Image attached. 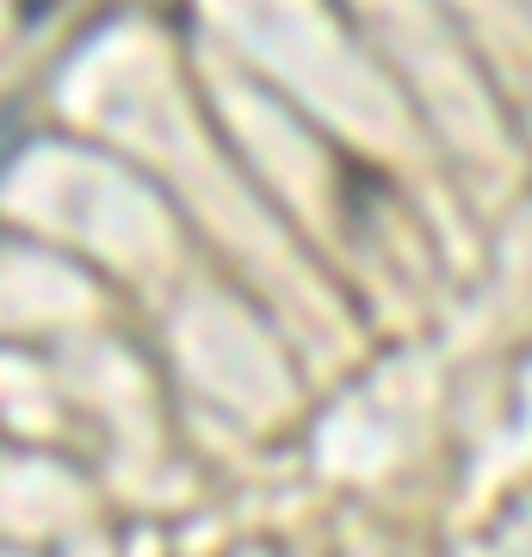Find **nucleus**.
<instances>
[{"instance_id": "obj_1", "label": "nucleus", "mask_w": 532, "mask_h": 557, "mask_svg": "<svg viewBox=\"0 0 532 557\" xmlns=\"http://www.w3.org/2000/svg\"><path fill=\"white\" fill-rule=\"evenodd\" d=\"M20 143H25V112L7 100L0 106V174H7V161L20 156Z\"/></svg>"}]
</instances>
